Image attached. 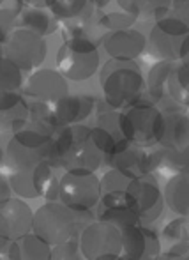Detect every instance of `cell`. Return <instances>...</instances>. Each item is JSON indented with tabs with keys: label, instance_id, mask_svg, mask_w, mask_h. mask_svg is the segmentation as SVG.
Returning a JSON list of instances; mask_svg holds the SVG:
<instances>
[{
	"label": "cell",
	"instance_id": "obj_47",
	"mask_svg": "<svg viewBox=\"0 0 189 260\" xmlns=\"http://www.w3.org/2000/svg\"><path fill=\"white\" fill-rule=\"evenodd\" d=\"M4 2H6V0H0V6H2V4H4Z\"/></svg>",
	"mask_w": 189,
	"mask_h": 260
},
{
	"label": "cell",
	"instance_id": "obj_14",
	"mask_svg": "<svg viewBox=\"0 0 189 260\" xmlns=\"http://www.w3.org/2000/svg\"><path fill=\"white\" fill-rule=\"evenodd\" d=\"M104 165H108L110 168H119L131 177H140V175L152 174L156 168H159L161 152H159V149L158 151H147V147L129 144L122 151L108 157Z\"/></svg>",
	"mask_w": 189,
	"mask_h": 260
},
{
	"label": "cell",
	"instance_id": "obj_2",
	"mask_svg": "<svg viewBox=\"0 0 189 260\" xmlns=\"http://www.w3.org/2000/svg\"><path fill=\"white\" fill-rule=\"evenodd\" d=\"M99 85L104 105L124 110L145 98V76L136 60L110 58L99 68Z\"/></svg>",
	"mask_w": 189,
	"mask_h": 260
},
{
	"label": "cell",
	"instance_id": "obj_38",
	"mask_svg": "<svg viewBox=\"0 0 189 260\" xmlns=\"http://www.w3.org/2000/svg\"><path fill=\"white\" fill-rule=\"evenodd\" d=\"M156 260H189V251H170L165 250L156 257Z\"/></svg>",
	"mask_w": 189,
	"mask_h": 260
},
{
	"label": "cell",
	"instance_id": "obj_17",
	"mask_svg": "<svg viewBox=\"0 0 189 260\" xmlns=\"http://www.w3.org/2000/svg\"><path fill=\"white\" fill-rule=\"evenodd\" d=\"M57 127L82 124L87 120L97 106V100L92 94H65L60 100L50 103Z\"/></svg>",
	"mask_w": 189,
	"mask_h": 260
},
{
	"label": "cell",
	"instance_id": "obj_4",
	"mask_svg": "<svg viewBox=\"0 0 189 260\" xmlns=\"http://www.w3.org/2000/svg\"><path fill=\"white\" fill-rule=\"evenodd\" d=\"M57 69L71 82H85L101 68V52L90 34H64V43L55 55Z\"/></svg>",
	"mask_w": 189,
	"mask_h": 260
},
{
	"label": "cell",
	"instance_id": "obj_28",
	"mask_svg": "<svg viewBox=\"0 0 189 260\" xmlns=\"http://www.w3.org/2000/svg\"><path fill=\"white\" fill-rule=\"evenodd\" d=\"M9 182L13 193H16L20 199H39L37 177H35V167L16 168L9 170Z\"/></svg>",
	"mask_w": 189,
	"mask_h": 260
},
{
	"label": "cell",
	"instance_id": "obj_46",
	"mask_svg": "<svg viewBox=\"0 0 189 260\" xmlns=\"http://www.w3.org/2000/svg\"><path fill=\"white\" fill-rule=\"evenodd\" d=\"M172 2H186V0H172Z\"/></svg>",
	"mask_w": 189,
	"mask_h": 260
},
{
	"label": "cell",
	"instance_id": "obj_35",
	"mask_svg": "<svg viewBox=\"0 0 189 260\" xmlns=\"http://www.w3.org/2000/svg\"><path fill=\"white\" fill-rule=\"evenodd\" d=\"M16 14H18L16 7H13V9H2L0 7V43L2 45L7 39V36L13 32L14 23H16Z\"/></svg>",
	"mask_w": 189,
	"mask_h": 260
},
{
	"label": "cell",
	"instance_id": "obj_39",
	"mask_svg": "<svg viewBox=\"0 0 189 260\" xmlns=\"http://www.w3.org/2000/svg\"><path fill=\"white\" fill-rule=\"evenodd\" d=\"M20 6H34V7H46L48 9V0H18Z\"/></svg>",
	"mask_w": 189,
	"mask_h": 260
},
{
	"label": "cell",
	"instance_id": "obj_3",
	"mask_svg": "<svg viewBox=\"0 0 189 260\" xmlns=\"http://www.w3.org/2000/svg\"><path fill=\"white\" fill-rule=\"evenodd\" d=\"M94 219L92 211H72L60 200H52L34 212L32 232L50 246H57L65 241L78 239L82 230Z\"/></svg>",
	"mask_w": 189,
	"mask_h": 260
},
{
	"label": "cell",
	"instance_id": "obj_19",
	"mask_svg": "<svg viewBox=\"0 0 189 260\" xmlns=\"http://www.w3.org/2000/svg\"><path fill=\"white\" fill-rule=\"evenodd\" d=\"M28 120V101L18 90L0 89V131L14 133Z\"/></svg>",
	"mask_w": 189,
	"mask_h": 260
},
{
	"label": "cell",
	"instance_id": "obj_22",
	"mask_svg": "<svg viewBox=\"0 0 189 260\" xmlns=\"http://www.w3.org/2000/svg\"><path fill=\"white\" fill-rule=\"evenodd\" d=\"M14 28H27L43 38H48V36L55 34V30L59 28V20L46 7L20 6Z\"/></svg>",
	"mask_w": 189,
	"mask_h": 260
},
{
	"label": "cell",
	"instance_id": "obj_21",
	"mask_svg": "<svg viewBox=\"0 0 189 260\" xmlns=\"http://www.w3.org/2000/svg\"><path fill=\"white\" fill-rule=\"evenodd\" d=\"M165 206L177 216L189 218V165L177 170L168 179L165 189Z\"/></svg>",
	"mask_w": 189,
	"mask_h": 260
},
{
	"label": "cell",
	"instance_id": "obj_31",
	"mask_svg": "<svg viewBox=\"0 0 189 260\" xmlns=\"http://www.w3.org/2000/svg\"><path fill=\"white\" fill-rule=\"evenodd\" d=\"M25 83L23 71L6 55L0 57V89L20 90Z\"/></svg>",
	"mask_w": 189,
	"mask_h": 260
},
{
	"label": "cell",
	"instance_id": "obj_13",
	"mask_svg": "<svg viewBox=\"0 0 189 260\" xmlns=\"http://www.w3.org/2000/svg\"><path fill=\"white\" fill-rule=\"evenodd\" d=\"M90 133L99 147V151L104 154V163L108 157H111L115 152L122 151L131 144L124 137L121 127V110L106 108L96 117V124L90 127Z\"/></svg>",
	"mask_w": 189,
	"mask_h": 260
},
{
	"label": "cell",
	"instance_id": "obj_6",
	"mask_svg": "<svg viewBox=\"0 0 189 260\" xmlns=\"http://www.w3.org/2000/svg\"><path fill=\"white\" fill-rule=\"evenodd\" d=\"M6 161L9 170L28 168L53 161V131L27 120V124L16 129L7 142Z\"/></svg>",
	"mask_w": 189,
	"mask_h": 260
},
{
	"label": "cell",
	"instance_id": "obj_16",
	"mask_svg": "<svg viewBox=\"0 0 189 260\" xmlns=\"http://www.w3.org/2000/svg\"><path fill=\"white\" fill-rule=\"evenodd\" d=\"M104 53L115 60H136L147 48V38L134 27L111 30L101 38Z\"/></svg>",
	"mask_w": 189,
	"mask_h": 260
},
{
	"label": "cell",
	"instance_id": "obj_32",
	"mask_svg": "<svg viewBox=\"0 0 189 260\" xmlns=\"http://www.w3.org/2000/svg\"><path fill=\"white\" fill-rule=\"evenodd\" d=\"M136 18L133 14L126 13V11H110V13H103L97 18V27H101L103 30H122V28L134 27Z\"/></svg>",
	"mask_w": 189,
	"mask_h": 260
},
{
	"label": "cell",
	"instance_id": "obj_7",
	"mask_svg": "<svg viewBox=\"0 0 189 260\" xmlns=\"http://www.w3.org/2000/svg\"><path fill=\"white\" fill-rule=\"evenodd\" d=\"M165 113L148 98L121 110L122 133L131 144L140 147H156L161 140Z\"/></svg>",
	"mask_w": 189,
	"mask_h": 260
},
{
	"label": "cell",
	"instance_id": "obj_8",
	"mask_svg": "<svg viewBox=\"0 0 189 260\" xmlns=\"http://www.w3.org/2000/svg\"><path fill=\"white\" fill-rule=\"evenodd\" d=\"M59 200L72 211H92L101 200V184L96 172L71 168L60 175Z\"/></svg>",
	"mask_w": 189,
	"mask_h": 260
},
{
	"label": "cell",
	"instance_id": "obj_24",
	"mask_svg": "<svg viewBox=\"0 0 189 260\" xmlns=\"http://www.w3.org/2000/svg\"><path fill=\"white\" fill-rule=\"evenodd\" d=\"M0 214L6 218L11 234L14 237H21L25 234L32 232V223H34V211L30 209L23 199H13L11 197L6 204L0 206Z\"/></svg>",
	"mask_w": 189,
	"mask_h": 260
},
{
	"label": "cell",
	"instance_id": "obj_45",
	"mask_svg": "<svg viewBox=\"0 0 189 260\" xmlns=\"http://www.w3.org/2000/svg\"><path fill=\"white\" fill-rule=\"evenodd\" d=\"M0 57H4V45L0 43Z\"/></svg>",
	"mask_w": 189,
	"mask_h": 260
},
{
	"label": "cell",
	"instance_id": "obj_34",
	"mask_svg": "<svg viewBox=\"0 0 189 260\" xmlns=\"http://www.w3.org/2000/svg\"><path fill=\"white\" fill-rule=\"evenodd\" d=\"M50 260H87L82 253L78 239H71L60 243L52 248V258Z\"/></svg>",
	"mask_w": 189,
	"mask_h": 260
},
{
	"label": "cell",
	"instance_id": "obj_26",
	"mask_svg": "<svg viewBox=\"0 0 189 260\" xmlns=\"http://www.w3.org/2000/svg\"><path fill=\"white\" fill-rule=\"evenodd\" d=\"M168 94L182 108H189V60H175L168 76Z\"/></svg>",
	"mask_w": 189,
	"mask_h": 260
},
{
	"label": "cell",
	"instance_id": "obj_40",
	"mask_svg": "<svg viewBox=\"0 0 189 260\" xmlns=\"http://www.w3.org/2000/svg\"><path fill=\"white\" fill-rule=\"evenodd\" d=\"M172 6L175 7V9H179L182 14H186V16L189 18V0H186V2H172Z\"/></svg>",
	"mask_w": 189,
	"mask_h": 260
},
{
	"label": "cell",
	"instance_id": "obj_44",
	"mask_svg": "<svg viewBox=\"0 0 189 260\" xmlns=\"http://www.w3.org/2000/svg\"><path fill=\"white\" fill-rule=\"evenodd\" d=\"M115 260H134V258H129V257H124V255H119Z\"/></svg>",
	"mask_w": 189,
	"mask_h": 260
},
{
	"label": "cell",
	"instance_id": "obj_25",
	"mask_svg": "<svg viewBox=\"0 0 189 260\" xmlns=\"http://www.w3.org/2000/svg\"><path fill=\"white\" fill-rule=\"evenodd\" d=\"M48 9L59 23L85 21L94 16L92 0H48Z\"/></svg>",
	"mask_w": 189,
	"mask_h": 260
},
{
	"label": "cell",
	"instance_id": "obj_11",
	"mask_svg": "<svg viewBox=\"0 0 189 260\" xmlns=\"http://www.w3.org/2000/svg\"><path fill=\"white\" fill-rule=\"evenodd\" d=\"M126 200L127 206L133 209V212L140 218L141 223L156 221L165 209L163 189L159 188L152 174L131 179L126 189Z\"/></svg>",
	"mask_w": 189,
	"mask_h": 260
},
{
	"label": "cell",
	"instance_id": "obj_23",
	"mask_svg": "<svg viewBox=\"0 0 189 260\" xmlns=\"http://www.w3.org/2000/svg\"><path fill=\"white\" fill-rule=\"evenodd\" d=\"M52 248L34 232H28L21 237H14L7 246L6 255L9 260H50Z\"/></svg>",
	"mask_w": 189,
	"mask_h": 260
},
{
	"label": "cell",
	"instance_id": "obj_33",
	"mask_svg": "<svg viewBox=\"0 0 189 260\" xmlns=\"http://www.w3.org/2000/svg\"><path fill=\"white\" fill-rule=\"evenodd\" d=\"M161 152V165L159 167H166L168 170H180L182 167L189 165V145L180 149H163L159 147Z\"/></svg>",
	"mask_w": 189,
	"mask_h": 260
},
{
	"label": "cell",
	"instance_id": "obj_20",
	"mask_svg": "<svg viewBox=\"0 0 189 260\" xmlns=\"http://www.w3.org/2000/svg\"><path fill=\"white\" fill-rule=\"evenodd\" d=\"M165 124L159 147L163 149H180L189 145V113L182 106L165 110Z\"/></svg>",
	"mask_w": 189,
	"mask_h": 260
},
{
	"label": "cell",
	"instance_id": "obj_10",
	"mask_svg": "<svg viewBox=\"0 0 189 260\" xmlns=\"http://www.w3.org/2000/svg\"><path fill=\"white\" fill-rule=\"evenodd\" d=\"M4 55L23 73H32L43 66L48 55V45L43 36L27 28H13L4 41Z\"/></svg>",
	"mask_w": 189,
	"mask_h": 260
},
{
	"label": "cell",
	"instance_id": "obj_29",
	"mask_svg": "<svg viewBox=\"0 0 189 260\" xmlns=\"http://www.w3.org/2000/svg\"><path fill=\"white\" fill-rule=\"evenodd\" d=\"M163 241L170 251H189V218L172 219L163 229Z\"/></svg>",
	"mask_w": 189,
	"mask_h": 260
},
{
	"label": "cell",
	"instance_id": "obj_15",
	"mask_svg": "<svg viewBox=\"0 0 189 260\" xmlns=\"http://www.w3.org/2000/svg\"><path fill=\"white\" fill-rule=\"evenodd\" d=\"M122 253L134 260H156L161 253V239L154 229L143 223L122 226Z\"/></svg>",
	"mask_w": 189,
	"mask_h": 260
},
{
	"label": "cell",
	"instance_id": "obj_43",
	"mask_svg": "<svg viewBox=\"0 0 189 260\" xmlns=\"http://www.w3.org/2000/svg\"><path fill=\"white\" fill-rule=\"evenodd\" d=\"M4 157H6V154H4L2 147H0V165H2V163H4Z\"/></svg>",
	"mask_w": 189,
	"mask_h": 260
},
{
	"label": "cell",
	"instance_id": "obj_42",
	"mask_svg": "<svg viewBox=\"0 0 189 260\" xmlns=\"http://www.w3.org/2000/svg\"><path fill=\"white\" fill-rule=\"evenodd\" d=\"M182 60H189V39H187V46H186V53H184Z\"/></svg>",
	"mask_w": 189,
	"mask_h": 260
},
{
	"label": "cell",
	"instance_id": "obj_41",
	"mask_svg": "<svg viewBox=\"0 0 189 260\" xmlns=\"http://www.w3.org/2000/svg\"><path fill=\"white\" fill-rule=\"evenodd\" d=\"M110 2L111 0H92V4H94L96 9H104V7L110 6Z\"/></svg>",
	"mask_w": 189,
	"mask_h": 260
},
{
	"label": "cell",
	"instance_id": "obj_12",
	"mask_svg": "<svg viewBox=\"0 0 189 260\" xmlns=\"http://www.w3.org/2000/svg\"><path fill=\"white\" fill-rule=\"evenodd\" d=\"M69 80L65 78L59 69L53 68H39L28 75L23 83L25 98H30L34 101H45L53 103L60 100L65 94H69Z\"/></svg>",
	"mask_w": 189,
	"mask_h": 260
},
{
	"label": "cell",
	"instance_id": "obj_37",
	"mask_svg": "<svg viewBox=\"0 0 189 260\" xmlns=\"http://www.w3.org/2000/svg\"><path fill=\"white\" fill-rule=\"evenodd\" d=\"M11 197H13V188H11L9 177H6V175L0 174V206L6 204Z\"/></svg>",
	"mask_w": 189,
	"mask_h": 260
},
{
	"label": "cell",
	"instance_id": "obj_18",
	"mask_svg": "<svg viewBox=\"0 0 189 260\" xmlns=\"http://www.w3.org/2000/svg\"><path fill=\"white\" fill-rule=\"evenodd\" d=\"M172 68L173 60H158L156 64L150 66L147 76H145V92H147V98L152 103L158 105L163 112L179 106L168 94V76Z\"/></svg>",
	"mask_w": 189,
	"mask_h": 260
},
{
	"label": "cell",
	"instance_id": "obj_30",
	"mask_svg": "<svg viewBox=\"0 0 189 260\" xmlns=\"http://www.w3.org/2000/svg\"><path fill=\"white\" fill-rule=\"evenodd\" d=\"M131 179H134V177L127 175L126 172L119 170V168H110V170L104 172L103 177H99L101 195H119V193H126Z\"/></svg>",
	"mask_w": 189,
	"mask_h": 260
},
{
	"label": "cell",
	"instance_id": "obj_1",
	"mask_svg": "<svg viewBox=\"0 0 189 260\" xmlns=\"http://www.w3.org/2000/svg\"><path fill=\"white\" fill-rule=\"evenodd\" d=\"M55 168H83L97 172L104 165V154L99 151L90 133V126L71 124L53 131V161Z\"/></svg>",
	"mask_w": 189,
	"mask_h": 260
},
{
	"label": "cell",
	"instance_id": "obj_5",
	"mask_svg": "<svg viewBox=\"0 0 189 260\" xmlns=\"http://www.w3.org/2000/svg\"><path fill=\"white\" fill-rule=\"evenodd\" d=\"M189 39V18L175 7H170L150 27L147 48L158 60H182Z\"/></svg>",
	"mask_w": 189,
	"mask_h": 260
},
{
	"label": "cell",
	"instance_id": "obj_27",
	"mask_svg": "<svg viewBox=\"0 0 189 260\" xmlns=\"http://www.w3.org/2000/svg\"><path fill=\"white\" fill-rule=\"evenodd\" d=\"M122 11L136 20H154L172 7V0H115Z\"/></svg>",
	"mask_w": 189,
	"mask_h": 260
},
{
	"label": "cell",
	"instance_id": "obj_36",
	"mask_svg": "<svg viewBox=\"0 0 189 260\" xmlns=\"http://www.w3.org/2000/svg\"><path fill=\"white\" fill-rule=\"evenodd\" d=\"M11 241H13L11 229H9V225H7L6 218L0 214V253L7 250V246L11 244Z\"/></svg>",
	"mask_w": 189,
	"mask_h": 260
},
{
	"label": "cell",
	"instance_id": "obj_9",
	"mask_svg": "<svg viewBox=\"0 0 189 260\" xmlns=\"http://www.w3.org/2000/svg\"><path fill=\"white\" fill-rule=\"evenodd\" d=\"M82 253L87 260L115 258L122 253V232L117 225L103 219H94L78 237Z\"/></svg>",
	"mask_w": 189,
	"mask_h": 260
}]
</instances>
